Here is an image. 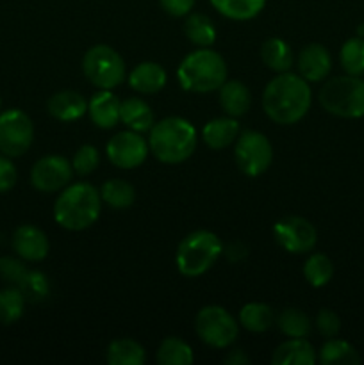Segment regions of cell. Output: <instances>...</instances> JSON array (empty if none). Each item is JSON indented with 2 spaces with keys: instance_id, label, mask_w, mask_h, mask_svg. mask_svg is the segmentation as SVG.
Here are the masks:
<instances>
[{
  "instance_id": "1",
  "label": "cell",
  "mask_w": 364,
  "mask_h": 365,
  "mask_svg": "<svg viewBox=\"0 0 364 365\" xmlns=\"http://www.w3.org/2000/svg\"><path fill=\"white\" fill-rule=\"evenodd\" d=\"M313 103L309 82L296 73H278L263 93V109L278 125H295L309 113Z\"/></svg>"
},
{
  "instance_id": "2",
  "label": "cell",
  "mask_w": 364,
  "mask_h": 365,
  "mask_svg": "<svg viewBox=\"0 0 364 365\" xmlns=\"http://www.w3.org/2000/svg\"><path fill=\"white\" fill-rule=\"evenodd\" d=\"M102 210L100 191L88 182L68 184L57 196L54 205V220L66 230H86L96 223Z\"/></svg>"
},
{
  "instance_id": "3",
  "label": "cell",
  "mask_w": 364,
  "mask_h": 365,
  "mask_svg": "<svg viewBox=\"0 0 364 365\" xmlns=\"http://www.w3.org/2000/svg\"><path fill=\"white\" fill-rule=\"evenodd\" d=\"M148 146L161 163L181 164L195 153L196 130L184 118H164L150 128Z\"/></svg>"
},
{
  "instance_id": "4",
  "label": "cell",
  "mask_w": 364,
  "mask_h": 365,
  "mask_svg": "<svg viewBox=\"0 0 364 365\" xmlns=\"http://www.w3.org/2000/svg\"><path fill=\"white\" fill-rule=\"evenodd\" d=\"M178 84L191 93H211L227 81V63L211 48H198L188 53L177 68Z\"/></svg>"
},
{
  "instance_id": "5",
  "label": "cell",
  "mask_w": 364,
  "mask_h": 365,
  "mask_svg": "<svg viewBox=\"0 0 364 365\" xmlns=\"http://www.w3.org/2000/svg\"><path fill=\"white\" fill-rule=\"evenodd\" d=\"M223 253V242L209 230H196L186 235L177 248L175 262L178 273L188 278L207 273Z\"/></svg>"
},
{
  "instance_id": "6",
  "label": "cell",
  "mask_w": 364,
  "mask_h": 365,
  "mask_svg": "<svg viewBox=\"0 0 364 365\" xmlns=\"http://www.w3.org/2000/svg\"><path fill=\"white\" fill-rule=\"evenodd\" d=\"M321 107L338 118L355 120L364 116V81L355 75H341L325 82L318 95Z\"/></svg>"
},
{
  "instance_id": "7",
  "label": "cell",
  "mask_w": 364,
  "mask_h": 365,
  "mask_svg": "<svg viewBox=\"0 0 364 365\" xmlns=\"http://www.w3.org/2000/svg\"><path fill=\"white\" fill-rule=\"evenodd\" d=\"M82 71L98 89H113L125 81V61L113 46L95 45L84 53Z\"/></svg>"
},
{
  "instance_id": "8",
  "label": "cell",
  "mask_w": 364,
  "mask_h": 365,
  "mask_svg": "<svg viewBox=\"0 0 364 365\" xmlns=\"http://www.w3.org/2000/svg\"><path fill=\"white\" fill-rule=\"evenodd\" d=\"M195 330L200 341L211 348L223 349L234 344L239 335L238 321L218 305L203 307L195 319Z\"/></svg>"
},
{
  "instance_id": "9",
  "label": "cell",
  "mask_w": 364,
  "mask_h": 365,
  "mask_svg": "<svg viewBox=\"0 0 364 365\" xmlns=\"http://www.w3.org/2000/svg\"><path fill=\"white\" fill-rule=\"evenodd\" d=\"M234 159L246 177H259L273 160V148L270 139L256 130H246L236 139Z\"/></svg>"
},
{
  "instance_id": "10",
  "label": "cell",
  "mask_w": 364,
  "mask_h": 365,
  "mask_svg": "<svg viewBox=\"0 0 364 365\" xmlns=\"http://www.w3.org/2000/svg\"><path fill=\"white\" fill-rule=\"evenodd\" d=\"M34 141V125L31 118L20 109L0 113V153L7 157H20L31 148Z\"/></svg>"
},
{
  "instance_id": "11",
  "label": "cell",
  "mask_w": 364,
  "mask_h": 365,
  "mask_svg": "<svg viewBox=\"0 0 364 365\" xmlns=\"http://www.w3.org/2000/svg\"><path fill=\"white\" fill-rule=\"evenodd\" d=\"M273 237L278 246L288 253L302 255V253H309L316 246L318 232L305 217L288 216L275 223Z\"/></svg>"
},
{
  "instance_id": "12",
  "label": "cell",
  "mask_w": 364,
  "mask_h": 365,
  "mask_svg": "<svg viewBox=\"0 0 364 365\" xmlns=\"http://www.w3.org/2000/svg\"><path fill=\"white\" fill-rule=\"evenodd\" d=\"M148 141L141 138L139 132L125 130L113 135L107 143V159L120 170H134L146 160L148 155Z\"/></svg>"
},
{
  "instance_id": "13",
  "label": "cell",
  "mask_w": 364,
  "mask_h": 365,
  "mask_svg": "<svg viewBox=\"0 0 364 365\" xmlns=\"http://www.w3.org/2000/svg\"><path fill=\"white\" fill-rule=\"evenodd\" d=\"M74 177V168L61 155H46L36 160L31 170V184L41 192L63 191Z\"/></svg>"
},
{
  "instance_id": "14",
  "label": "cell",
  "mask_w": 364,
  "mask_h": 365,
  "mask_svg": "<svg viewBox=\"0 0 364 365\" xmlns=\"http://www.w3.org/2000/svg\"><path fill=\"white\" fill-rule=\"evenodd\" d=\"M11 245L16 255L27 262H39L49 255L50 242L45 232L39 230L34 225H21L14 230L11 237Z\"/></svg>"
},
{
  "instance_id": "15",
  "label": "cell",
  "mask_w": 364,
  "mask_h": 365,
  "mask_svg": "<svg viewBox=\"0 0 364 365\" xmlns=\"http://www.w3.org/2000/svg\"><path fill=\"white\" fill-rule=\"evenodd\" d=\"M296 66L300 77L307 82H321L332 70L330 52L320 43H310L300 50Z\"/></svg>"
},
{
  "instance_id": "16",
  "label": "cell",
  "mask_w": 364,
  "mask_h": 365,
  "mask_svg": "<svg viewBox=\"0 0 364 365\" xmlns=\"http://www.w3.org/2000/svg\"><path fill=\"white\" fill-rule=\"evenodd\" d=\"M120 106L121 102L111 89H102L91 96L88 103V114L93 123L98 128H113L120 121Z\"/></svg>"
},
{
  "instance_id": "17",
  "label": "cell",
  "mask_w": 364,
  "mask_h": 365,
  "mask_svg": "<svg viewBox=\"0 0 364 365\" xmlns=\"http://www.w3.org/2000/svg\"><path fill=\"white\" fill-rule=\"evenodd\" d=\"M128 86L141 95H156L166 86V71L159 63H139L128 73Z\"/></svg>"
},
{
  "instance_id": "18",
  "label": "cell",
  "mask_w": 364,
  "mask_h": 365,
  "mask_svg": "<svg viewBox=\"0 0 364 365\" xmlns=\"http://www.w3.org/2000/svg\"><path fill=\"white\" fill-rule=\"evenodd\" d=\"M46 109H49L50 116L68 123V121L79 120V118H82L88 113V102H86L81 93L64 89V91H59L50 96Z\"/></svg>"
},
{
  "instance_id": "19",
  "label": "cell",
  "mask_w": 364,
  "mask_h": 365,
  "mask_svg": "<svg viewBox=\"0 0 364 365\" xmlns=\"http://www.w3.org/2000/svg\"><path fill=\"white\" fill-rule=\"evenodd\" d=\"M318 362V353L307 339H288L277 346L271 356L273 365H314Z\"/></svg>"
},
{
  "instance_id": "20",
  "label": "cell",
  "mask_w": 364,
  "mask_h": 365,
  "mask_svg": "<svg viewBox=\"0 0 364 365\" xmlns=\"http://www.w3.org/2000/svg\"><path fill=\"white\" fill-rule=\"evenodd\" d=\"M239 135V123L236 118L223 116L207 121L202 128V138L209 148L223 150L231 146Z\"/></svg>"
},
{
  "instance_id": "21",
  "label": "cell",
  "mask_w": 364,
  "mask_h": 365,
  "mask_svg": "<svg viewBox=\"0 0 364 365\" xmlns=\"http://www.w3.org/2000/svg\"><path fill=\"white\" fill-rule=\"evenodd\" d=\"M120 121L125 123L128 130H134L143 134V132H150L153 127V113L150 109L148 103L145 100L132 96L121 102L120 106Z\"/></svg>"
},
{
  "instance_id": "22",
  "label": "cell",
  "mask_w": 364,
  "mask_h": 365,
  "mask_svg": "<svg viewBox=\"0 0 364 365\" xmlns=\"http://www.w3.org/2000/svg\"><path fill=\"white\" fill-rule=\"evenodd\" d=\"M218 91H220V106L227 116L239 118L248 113L252 96L243 82L225 81Z\"/></svg>"
},
{
  "instance_id": "23",
  "label": "cell",
  "mask_w": 364,
  "mask_h": 365,
  "mask_svg": "<svg viewBox=\"0 0 364 365\" xmlns=\"http://www.w3.org/2000/svg\"><path fill=\"white\" fill-rule=\"evenodd\" d=\"M261 59H263L264 66L270 68L271 71H277V73L289 71L293 68V63H295L291 46L280 38H270L263 43Z\"/></svg>"
},
{
  "instance_id": "24",
  "label": "cell",
  "mask_w": 364,
  "mask_h": 365,
  "mask_svg": "<svg viewBox=\"0 0 364 365\" xmlns=\"http://www.w3.org/2000/svg\"><path fill=\"white\" fill-rule=\"evenodd\" d=\"M318 362L321 365H357L360 364V356L350 342L332 337L318 351Z\"/></svg>"
},
{
  "instance_id": "25",
  "label": "cell",
  "mask_w": 364,
  "mask_h": 365,
  "mask_svg": "<svg viewBox=\"0 0 364 365\" xmlns=\"http://www.w3.org/2000/svg\"><path fill=\"white\" fill-rule=\"evenodd\" d=\"M106 359L111 365H143L146 362V351L132 339H118L109 344Z\"/></svg>"
},
{
  "instance_id": "26",
  "label": "cell",
  "mask_w": 364,
  "mask_h": 365,
  "mask_svg": "<svg viewBox=\"0 0 364 365\" xmlns=\"http://www.w3.org/2000/svg\"><path fill=\"white\" fill-rule=\"evenodd\" d=\"M239 324L253 334H263L275 324V314L266 303H246L239 312Z\"/></svg>"
},
{
  "instance_id": "27",
  "label": "cell",
  "mask_w": 364,
  "mask_h": 365,
  "mask_svg": "<svg viewBox=\"0 0 364 365\" xmlns=\"http://www.w3.org/2000/svg\"><path fill=\"white\" fill-rule=\"evenodd\" d=\"M214 9L228 20H252L266 6V0H211Z\"/></svg>"
},
{
  "instance_id": "28",
  "label": "cell",
  "mask_w": 364,
  "mask_h": 365,
  "mask_svg": "<svg viewBox=\"0 0 364 365\" xmlns=\"http://www.w3.org/2000/svg\"><path fill=\"white\" fill-rule=\"evenodd\" d=\"M186 38L193 45L200 48H209L216 39V29H214L213 20L202 13H189L188 20L184 24Z\"/></svg>"
},
{
  "instance_id": "29",
  "label": "cell",
  "mask_w": 364,
  "mask_h": 365,
  "mask_svg": "<svg viewBox=\"0 0 364 365\" xmlns=\"http://www.w3.org/2000/svg\"><path fill=\"white\" fill-rule=\"evenodd\" d=\"M100 198L114 210H125L132 207L136 200V191L128 182L121 178H111L100 189Z\"/></svg>"
},
{
  "instance_id": "30",
  "label": "cell",
  "mask_w": 364,
  "mask_h": 365,
  "mask_svg": "<svg viewBox=\"0 0 364 365\" xmlns=\"http://www.w3.org/2000/svg\"><path fill=\"white\" fill-rule=\"evenodd\" d=\"M275 324L288 339H305L313 330L309 316L300 309H285L275 317Z\"/></svg>"
},
{
  "instance_id": "31",
  "label": "cell",
  "mask_w": 364,
  "mask_h": 365,
  "mask_svg": "<svg viewBox=\"0 0 364 365\" xmlns=\"http://www.w3.org/2000/svg\"><path fill=\"white\" fill-rule=\"evenodd\" d=\"M195 356L188 342L177 337H168L157 349V362L161 365H191Z\"/></svg>"
},
{
  "instance_id": "32",
  "label": "cell",
  "mask_w": 364,
  "mask_h": 365,
  "mask_svg": "<svg viewBox=\"0 0 364 365\" xmlns=\"http://www.w3.org/2000/svg\"><path fill=\"white\" fill-rule=\"evenodd\" d=\"M303 277L313 287H323L334 277V264L323 253H313L303 264Z\"/></svg>"
},
{
  "instance_id": "33",
  "label": "cell",
  "mask_w": 364,
  "mask_h": 365,
  "mask_svg": "<svg viewBox=\"0 0 364 365\" xmlns=\"http://www.w3.org/2000/svg\"><path fill=\"white\" fill-rule=\"evenodd\" d=\"M341 68L346 75H364V38H350L343 43L341 52H339Z\"/></svg>"
},
{
  "instance_id": "34",
  "label": "cell",
  "mask_w": 364,
  "mask_h": 365,
  "mask_svg": "<svg viewBox=\"0 0 364 365\" xmlns=\"http://www.w3.org/2000/svg\"><path fill=\"white\" fill-rule=\"evenodd\" d=\"M25 303L27 302L18 287L11 285V287L2 289L0 291V323L6 327L16 323L24 316Z\"/></svg>"
},
{
  "instance_id": "35",
  "label": "cell",
  "mask_w": 364,
  "mask_h": 365,
  "mask_svg": "<svg viewBox=\"0 0 364 365\" xmlns=\"http://www.w3.org/2000/svg\"><path fill=\"white\" fill-rule=\"evenodd\" d=\"M16 287L20 289L25 302L29 303H41L45 302L50 294L49 280H46L45 274L39 273V271L27 269V273H25V277L21 278V282Z\"/></svg>"
},
{
  "instance_id": "36",
  "label": "cell",
  "mask_w": 364,
  "mask_h": 365,
  "mask_svg": "<svg viewBox=\"0 0 364 365\" xmlns=\"http://www.w3.org/2000/svg\"><path fill=\"white\" fill-rule=\"evenodd\" d=\"M98 150L93 145H82L81 148L75 152L74 159H71V168H74V173L86 177V175H91L93 171L98 168Z\"/></svg>"
},
{
  "instance_id": "37",
  "label": "cell",
  "mask_w": 364,
  "mask_h": 365,
  "mask_svg": "<svg viewBox=\"0 0 364 365\" xmlns=\"http://www.w3.org/2000/svg\"><path fill=\"white\" fill-rule=\"evenodd\" d=\"M25 273H27V267L21 260L14 259V257H0V278L4 282L16 287Z\"/></svg>"
},
{
  "instance_id": "38",
  "label": "cell",
  "mask_w": 364,
  "mask_h": 365,
  "mask_svg": "<svg viewBox=\"0 0 364 365\" xmlns=\"http://www.w3.org/2000/svg\"><path fill=\"white\" fill-rule=\"evenodd\" d=\"M316 328L323 337L332 339L341 330V319L334 310L321 309L316 316Z\"/></svg>"
},
{
  "instance_id": "39",
  "label": "cell",
  "mask_w": 364,
  "mask_h": 365,
  "mask_svg": "<svg viewBox=\"0 0 364 365\" xmlns=\"http://www.w3.org/2000/svg\"><path fill=\"white\" fill-rule=\"evenodd\" d=\"M18 180V173L11 157L0 155V192H7L14 187Z\"/></svg>"
},
{
  "instance_id": "40",
  "label": "cell",
  "mask_w": 364,
  "mask_h": 365,
  "mask_svg": "<svg viewBox=\"0 0 364 365\" xmlns=\"http://www.w3.org/2000/svg\"><path fill=\"white\" fill-rule=\"evenodd\" d=\"M161 7L175 18L188 16L195 7V0H159Z\"/></svg>"
},
{
  "instance_id": "41",
  "label": "cell",
  "mask_w": 364,
  "mask_h": 365,
  "mask_svg": "<svg viewBox=\"0 0 364 365\" xmlns=\"http://www.w3.org/2000/svg\"><path fill=\"white\" fill-rule=\"evenodd\" d=\"M246 253H248V250H246V246L243 242H232V245H228L225 248V255H227V259L231 262H239V260L245 259Z\"/></svg>"
},
{
  "instance_id": "42",
  "label": "cell",
  "mask_w": 364,
  "mask_h": 365,
  "mask_svg": "<svg viewBox=\"0 0 364 365\" xmlns=\"http://www.w3.org/2000/svg\"><path fill=\"white\" fill-rule=\"evenodd\" d=\"M223 362L228 365H246L250 362V359L245 355L243 349H232V351H228V355L225 356Z\"/></svg>"
},
{
  "instance_id": "43",
  "label": "cell",
  "mask_w": 364,
  "mask_h": 365,
  "mask_svg": "<svg viewBox=\"0 0 364 365\" xmlns=\"http://www.w3.org/2000/svg\"><path fill=\"white\" fill-rule=\"evenodd\" d=\"M357 36H359V38H364V24H360L359 27H357Z\"/></svg>"
},
{
  "instance_id": "44",
  "label": "cell",
  "mask_w": 364,
  "mask_h": 365,
  "mask_svg": "<svg viewBox=\"0 0 364 365\" xmlns=\"http://www.w3.org/2000/svg\"><path fill=\"white\" fill-rule=\"evenodd\" d=\"M0 107H2V100H0Z\"/></svg>"
}]
</instances>
